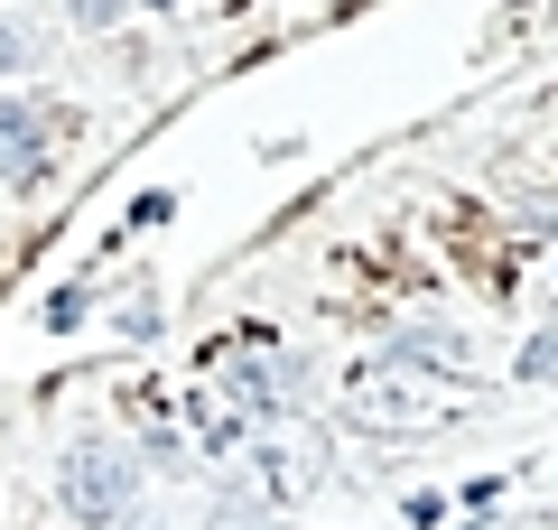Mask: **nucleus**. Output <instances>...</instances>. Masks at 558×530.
Returning a JSON list of instances; mask_svg holds the SVG:
<instances>
[{
	"label": "nucleus",
	"instance_id": "nucleus-1",
	"mask_svg": "<svg viewBox=\"0 0 558 530\" xmlns=\"http://www.w3.org/2000/svg\"><path fill=\"white\" fill-rule=\"evenodd\" d=\"M465 410H475V400H465L447 373L410 363V353H373V363L344 382V419L373 429V437H438V429H457Z\"/></svg>",
	"mask_w": 558,
	"mask_h": 530
},
{
	"label": "nucleus",
	"instance_id": "nucleus-2",
	"mask_svg": "<svg viewBox=\"0 0 558 530\" xmlns=\"http://www.w3.org/2000/svg\"><path fill=\"white\" fill-rule=\"evenodd\" d=\"M131 493H140V456L121 437H75L57 466V503L75 511V530H112L131 521Z\"/></svg>",
	"mask_w": 558,
	"mask_h": 530
},
{
	"label": "nucleus",
	"instance_id": "nucleus-3",
	"mask_svg": "<svg viewBox=\"0 0 558 530\" xmlns=\"http://www.w3.org/2000/svg\"><path fill=\"white\" fill-rule=\"evenodd\" d=\"M215 400L242 419H289L307 410V363L299 353H279V345H215Z\"/></svg>",
	"mask_w": 558,
	"mask_h": 530
},
{
	"label": "nucleus",
	"instance_id": "nucleus-4",
	"mask_svg": "<svg viewBox=\"0 0 558 530\" xmlns=\"http://www.w3.org/2000/svg\"><path fill=\"white\" fill-rule=\"evenodd\" d=\"M317 456H326V447H317L307 429H299V437H270V447H260V503H299V493L326 474Z\"/></svg>",
	"mask_w": 558,
	"mask_h": 530
},
{
	"label": "nucleus",
	"instance_id": "nucleus-5",
	"mask_svg": "<svg viewBox=\"0 0 558 530\" xmlns=\"http://www.w3.org/2000/svg\"><path fill=\"white\" fill-rule=\"evenodd\" d=\"M391 353H410V363H428V373H465V363H475V335L465 326H400Z\"/></svg>",
	"mask_w": 558,
	"mask_h": 530
},
{
	"label": "nucleus",
	"instance_id": "nucleus-6",
	"mask_svg": "<svg viewBox=\"0 0 558 530\" xmlns=\"http://www.w3.org/2000/svg\"><path fill=\"white\" fill-rule=\"evenodd\" d=\"M0 168L10 177H38V112L20 94H0Z\"/></svg>",
	"mask_w": 558,
	"mask_h": 530
},
{
	"label": "nucleus",
	"instance_id": "nucleus-7",
	"mask_svg": "<svg viewBox=\"0 0 558 530\" xmlns=\"http://www.w3.org/2000/svg\"><path fill=\"white\" fill-rule=\"evenodd\" d=\"M512 382H531V392H539V382H558V316L521 335V363H512Z\"/></svg>",
	"mask_w": 558,
	"mask_h": 530
},
{
	"label": "nucleus",
	"instance_id": "nucleus-8",
	"mask_svg": "<svg viewBox=\"0 0 558 530\" xmlns=\"http://www.w3.org/2000/svg\"><path fill=\"white\" fill-rule=\"evenodd\" d=\"M205 530H270V503H260V493H215Z\"/></svg>",
	"mask_w": 558,
	"mask_h": 530
},
{
	"label": "nucleus",
	"instance_id": "nucleus-9",
	"mask_svg": "<svg viewBox=\"0 0 558 530\" xmlns=\"http://www.w3.org/2000/svg\"><path fill=\"white\" fill-rule=\"evenodd\" d=\"M168 215H178V196H168V186H149V196L131 205V224H140V233H149V224H168Z\"/></svg>",
	"mask_w": 558,
	"mask_h": 530
},
{
	"label": "nucleus",
	"instance_id": "nucleus-10",
	"mask_svg": "<svg viewBox=\"0 0 558 530\" xmlns=\"http://www.w3.org/2000/svg\"><path fill=\"white\" fill-rule=\"evenodd\" d=\"M65 10H75V20H84V28H112V20H121V10H131V0H65Z\"/></svg>",
	"mask_w": 558,
	"mask_h": 530
},
{
	"label": "nucleus",
	"instance_id": "nucleus-11",
	"mask_svg": "<svg viewBox=\"0 0 558 530\" xmlns=\"http://www.w3.org/2000/svg\"><path fill=\"white\" fill-rule=\"evenodd\" d=\"M121 335H159V298H131L121 308Z\"/></svg>",
	"mask_w": 558,
	"mask_h": 530
},
{
	"label": "nucleus",
	"instance_id": "nucleus-12",
	"mask_svg": "<svg viewBox=\"0 0 558 530\" xmlns=\"http://www.w3.org/2000/svg\"><path fill=\"white\" fill-rule=\"evenodd\" d=\"M20 65H28V38H20L10 20H0V75H20Z\"/></svg>",
	"mask_w": 558,
	"mask_h": 530
},
{
	"label": "nucleus",
	"instance_id": "nucleus-13",
	"mask_svg": "<svg viewBox=\"0 0 558 530\" xmlns=\"http://www.w3.org/2000/svg\"><path fill=\"white\" fill-rule=\"evenodd\" d=\"M112 530H159V521H140V511H131V521H112Z\"/></svg>",
	"mask_w": 558,
	"mask_h": 530
},
{
	"label": "nucleus",
	"instance_id": "nucleus-14",
	"mask_svg": "<svg viewBox=\"0 0 558 530\" xmlns=\"http://www.w3.org/2000/svg\"><path fill=\"white\" fill-rule=\"evenodd\" d=\"M549 316H558V308H549Z\"/></svg>",
	"mask_w": 558,
	"mask_h": 530
}]
</instances>
